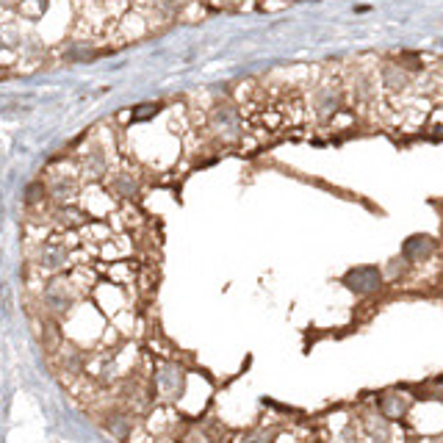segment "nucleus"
<instances>
[{"instance_id":"obj_1","label":"nucleus","mask_w":443,"mask_h":443,"mask_svg":"<svg viewBox=\"0 0 443 443\" xmlns=\"http://www.w3.org/2000/svg\"><path fill=\"white\" fill-rule=\"evenodd\" d=\"M205 127H211V133L224 144L238 142L241 139V108L233 100L211 103L205 111Z\"/></svg>"},{"instance_id":"obj_2","label":"nucleus","mask_w":443,"mask_h":443,"mask_svg":"<svg viewBox=\"0 0 443 443\" xmlns=\"http://www.w3.org/2000/svg\"><path fill=\"white\" fill-rule=\"evenodd\" d=\"M103 186L108 189V194L122 202V205H133L142 200V189H144V178L142 172H136L133 166H111L103 178Z\"/></svg>"},{"instance_id":"obj_3","label":"nucleus","mask_w":443,"mask_h":443,"mask_svg":"<svg viewBox=\"0 0 443 443\" xmlns=\"http://www.w3.org/2000/svg\"><path fill=\"white\" fill-rule=\"evenodd\" d=\"M42 178H45V186H47V200H50V205L75 202V200H78V194H81V186H84V180H81V175H78L75 161H72V166H69V169H62V166H59V169L45 172Z\"/></svg>"},{"instance_id":"obj_4","label":"nucleus","mask_w":443,"mask_h":443,"mask_svg":"<svg viewBox=\"0 0 443 443\" xmlns=\"http://www.w3.org/2000/svg\"><path fill=\"white\" fill-rule=\"evenodd\" d=\"M78 205L84 208V214L89 219H108L114 217V211L120 208V202L108 194V189L103 186V180H92V183H84L81 194H78Z\"/></svg>"},{"instance_id":"obj_5","label":"nucleus","mask_w":443,"mask_h":443,"mask_svg":"<svg viewBox=\"0 0 443 443\" xmlns=\"http://www.w3.org/2000/svg\"><path fill=\"white\" fill-rule=\"evenodd\" d=\"M69 247L64 244V241H56V236L50 238V241H42L39 247H36V253H33V266L36 269H42V272H47V275H59L64 272L67 266H69Z\"/></svg>"},{"instance_id":"obj_6","label":"nucleus","mask_w":443,"mask_h":443,"mask_svg":"<svg viewBox=\"0 0 443 443\" xmlns=\"http://www.w3.org/2000/svg\"><path fill=\"white\" fill-rule=\"evenodd\" d=\"M75 299H78V291L67 283L64 277H53L50 283L45 285V291H42V302H45V308H47L53 316L69 313L72 305H75Z\"/></svg>"},{"instance_id":"obj_7","label":"nucleus","mask_w":443,"mask_h":443,"mask_svg":"<svg viewBox=\"0 0 443 443\" xmlns=\"http://www.w3.org/2000/svg\"><path fill=\"white\" fill-rule=\"evenodd\" d=\"M111 53H114V47L95 45L92 39H72L59 53V59L64 64H92L97 59H103V56H111Z\"/></svg>"},{"instance_id":"obj_8","label":"nucleus","mask_w":443,"mask_h":443,"mask_svg":"<svg viewBox=\"0 0 443 443\" xmlns=\"http://www.w3.org/2000/svg\"><path fill=\"white\" fill-rule=\"evenodd\" d=\"M341 283L347 285L352 294H357V297H369V294L380 291L382 272L377 266H355V269H349L347 275L341 277Z\"/></svg>"},{"instance_id":"obj_9","label":"nucleus","mask_w":443,"mask_h":443,"mask_svg":"<svg viewBox=\"0 0 443 443\" xmlns=\"http://www.w3.org/2000/svg\"><path fill=\"white\" fill-rule=\"evenodd\" d=\"M311 103H313V111H316L321 120H330V117H335L341 111L344 97H341V89L335 84H321V86H316Z\"/></svg>"},{"instance_id":"obj_10","label":"nucleus","mask_w":443,"mask_h":443,"mask_svg":"<svg viewBox=\"0 0 443 443\" xmlns=\"http://www.w3.org/2000/svg\"><path fill=\"white\" fill-rule=\"evenodd\" d=\"M166 108H169V105H166L163 100H142V103H136L125 114L127 125H150V122L159 120Z\"/></svg>"},{"instance_id":"obj_11","label":"nucleus","mask_w":443,"mask_h":443,"mask_svg":"<svg viewBox=\"0 0 443 443\" xmlns=\"http://www.w3.org/2000/svg\"><path fill=\"white\" fill-rule=\"evenodd\" d=\"M432 253H435V238L432 236H410L402 244V258L410 260V263H421Z\"/></svg>"},{"instance_id":"obj_12","label":"nucleus","mask_w":443,"mask_h":443,"mask_svg":"<svg viewBox=\"0 0 443 443\" xmlns=\"http://www.w3.org/2000/svg\"><path fill=\"white\" fill-rule=\"evenodd\" d=\"M23 205H25L28 211H39V208L50 205V200H47V186H45V178H33L31 183L23 189Z\"/></svg>"},{"instance_id":"obj_13","label":"nucleus","mask_w":443,"mask_h":443,"mask_svg":"<svg viewBox=\"0 0 443 443\" xmlns=\"http://www.w3.org/2000/svg\"><path fill=\"white\" fill-rule=\"evenodd\" d=\"M47 8H50V0H20L14 14L20 20H25V23H36V20H42L47 14Z\"/></svg>"},{"instance_id":"obj_14","label":"nucleus","mask_w":443,"mask_h":443,"mask_svg":"<svg viewBox=\"0 0 443 443\" xmlns=\"http://www.w3.org/2000/svg\"><path fill=\"white\" fill-rule=\"evenodd\" d=\"M380 410H382V415H388V418H402L405 410H408V399H402V396H396V393H388V396L380 399Z\"/></svg>"},{"instance_id":"obj_15","label":"nucleus","mask_w":443,"mask_h":443,"mask_svg":"<svg viewBox=\"0 0 443 443\" xmlns=\"http://www.w3.org/2000/svg\"><path fill=\"white\" fill-rule=\"evenodd\" d=\"M133 3H136V6H142V8H150L156 0H133Z\"/></svg>"},{"instance_id":"obj_16","label":"nucleus","mask_w":443,"mask_h":443,"mask_svg":"<svg viewBox=\"0 0 443 443\" xmlns=\"http://www.w3.org/2000/svg\"><path fill=\"white\" fill-rule=\"evenodd\" d=\"M6 75H8V64L0 62V78H6Z\"/></svg>"}]
</instances>
